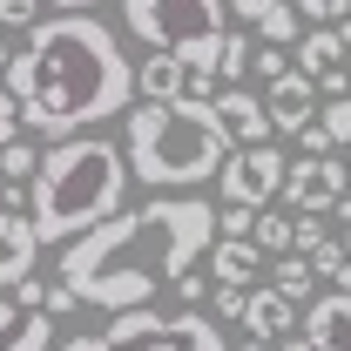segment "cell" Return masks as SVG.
Wrapping results in <instances>:
<instances>
[{"label": "cell", "mask_w": 351, "mask_h": 351, "mask_svg": "<svg viewBox=\"0 0 351 351\" xmlns=\"http://www.w3.org/2000/svg\"><path fill=\"white\" fill-rule=\"evenodd\" d=\"M217 243V210L203 196H182V189H156V203L142 210H115L108 223L82 230L54 277L101 311H135L156 298V284H169L182 304H196L210 291V277H196V257Z\"/></svg>", "instance_id": "1"}, {"label": "cell", "mask_w": 351, "mask_h": 351, "mask_svg": "<svg viewBox=\"0 0 351 351\" xmlns=\"http://www.w3.org/2000/svg\"><path fill=\"white\" fill-rule=\"evenodd\" d=\"M7 95L21 101V129L82 135L108 115H129L135 101V61L122 34L95 14H54L27 27V47L7 54Z\"/></svg>", "instance_id": "2"}, {"label": "cell", "mask_w": 351, "mask_h": 351, "mask_svg": "<svg viewBox=\"0 0 351 351\" xmlns=\"http://www.w3.org/2000/svg\"><path fill=\"white\" fill-rule=\"evenodd\" d=\"M129 196V156L108 135H61L27 176V223L41 243H75L82 230L108 223Z\"/></svg>", "instance_id": "3"}, {"label": "cell", "mask_w": 351, "mask_h": 351, "mask_svg": "<svg viewBox=\"0 0 351 351\" xmlns=\"http://www.w3.org/2000/svg\"><path fill=\"white\" fill-rule=\"evenodd\" d=\"M237 142L223 129L217 101L203 95H169V101H129V135H122V156L129 176H142L149 189H196L223 169Z\"/></svg>", "instance_id": "4"}, {"label": "cell", "mask_w": 351, "mask_h": 351, "mask_svg": "<svg viewBox=\"0 0 351 351\" xmlns=\"http://www.w3.org/2000/svg\"><path fill=\"white\" fill-rule=\"evenodd\" d=\"M61 351H230V345H223L217 317H203L196 304L169 311V317L135 304V311H108L101 331H75Z\"/></svg>", "instance_id": "5"}, {"label": "cell", "mask_w": 351, "mask_h": 351, "mask_svg": "<svg viewBox=\"0 0 351 351\" xmlns=\"http://www.w3.org/2000/svg\"><path fill=\"white\" fill-rule=\"evenodd\" d=\"M122 21H129L135 41L182 54V47L217 41L230 27V0H122Z\"/></svg>", "instance_id": "6"}, {"label": "cell", "mask_w": 351, "mask_h": 351, "mask_svg": "<svg viewBox=\"0 0 351 351\" xmlns=\"http://www.w3.org/2000/svg\"><path fill=\"white\" fill-rule=\"evenodd\" d=\"M284 176H291V156H284L277 142H237V149L223 156V169H217V189H223V203L263 210V203L284 196Z\"/></svg>", "instance_id": "7"}, {"label": "cell", "mask_w": 351, "mask_h": 351, "mask_svg": "<svg viewBox=\"0 0 351 351\" xmlns=\"http://www.w3.org/2000/svg\"><path fill=\"white\" fill-rule=\"evenodd\" d=\"M351 189V169L338 162V149L331 156H298L291 176H284V203L291 210H304V217H331V203Z\"/></svg>", "instance_id": "8"}, {"label": "cell", "mask_w": 351, "mask_h": 351, "mask_svg": "<svg viewBox=\"0 0 351 351\" xmlns=\"http://www.w3.org/2000/svg\"><path fill=\"white\" fill-rule=\"evenodd\" d=\"M263 108H270V129L277 135H298L317 115V82H311L304 68H284L277 82H270V95H263Z\"/></svg>", "instance_id": "9"}, {"label": "cell", "mask_w": 351, "mask_h": 351, "mask_svg": "<svg viewBox=\"0 0 351 351\" xmlns=\"http://www.w3.org/2000/svg\"><path fill=\"white\" fill-rule=\"evenodd\" d=\"M298 331L311 338V351H351V298L345 291L311 298V311L298 317Z\"/></svg>", "instance_id": "10"}, {"label": "cell", "mask_w": 351, "mask_h": 351, "mask_svg": "<svg viewBox=\"0 0 351 351\" xmlns=\"http://www.w3.org/2000/svg\"><path fill=\"white\" fill-rule=\"evenodd\" d=\"M41 257V237H34V223L21 217V210H0V291H14L27 270Z\"/></svg>", "instance_id": "11"}, {"label": "cell", "mask_w": 351, "mask_h": 351, "mask_svg": "<svg viewBox=\"0 0 351 351\" xmlns=\"http://www.w3.org/2000/svg\"><path fill=\"white\" fill-rule=\"evenodd\" d=\"M210 101H217V115H223V129H230V142H270V135H277V129H270V108H263L250 88H217Z\"/></svg>", "instance_id": "12"}, {"label": "cell", "mask_w": 351, "mask_h": 351, "mask_svg": "<svg viewBox=\"0 0 351 351\" xmlns=\"http://www.w3.org/2000/svg\"><path fill=\"white\" fill-rule=\"evenodd\" d=\"M237 324H243V331H250L257 345H270V338L298 331V304H291V298H284V291L270 284V291H250V298H243V317H237Z\"/></svg>", "instance_id": "13"}, {"label": "cell", "mask_w": 351, "mask_h": 351, "mask_svg": "<svg viewBox=\"0 0 351 351\" xmlns=\"http://www.w3.org/2000/svg\"><path fill=\"white\" fill-rule=\"evenodd\" d=\"M47 345H54V317L0 298V351H47Z\"/></svg>", "instance_id": "14"}, {"label": "cell", "mask_w": 351, "mask_h": 351, "mask_svg": "<svg viewBox=\"0 0 351 351\" xmlns=\"http://www.w3.org/2000/svg\"><path fill=\"white\" fill-rule=\"evenodd\" d=\"M338 61H351V54H345V41H338V27H331V21H324V27H311V34H298V41H291V68H304L311 82H317V75H331Z\"/></svg>", "instance_id": "15"}, {"label": "cell", "mask_w": 351, "mask_h": 351, "mask_svg": "<svg viewBox=\"0 0 351 351\" xmlns=\"http://www.w3.org/2000/svg\"><path fill=\"white\" fill-rule=\"evenodd\" d=\"M135 88H142L149 101H169V95H182V88H189L182 54H176V47H156L149 61H135Z\"/></svg>", "instance_id": "16"}, {"label": "cell", "mask_w": 351, "mask_h": 351, "mask_svg": "<svg viewBox=\"0 0 351 351\" xmlns=\"http://www.w3.org/2000/svg\"><path fill=\"white\" fill-rule=\"evenodd\" d=\"M210 250H217V284H250V277L263 270V250L250 243V237H217Z\"/></svg>", "instance_id": "17"}, {"label": "cell", "mask_w": 351, "mask_h": 351, "mask_svg": "<svg viewBox=\"0 0 351 351\" xmlns=\"http://www.w3.org/2000/svg\"><path fill=\"white\" fill-rule=\"evenodd\" d=\"M270 284H277L291 304H304V298H311V284H317V277H311V257H304V250H284V257L270 263Z\"/></svg>", "instance_id": "18"}, {"label": "cell", "mask_w": 351, "mask_h": 351, "mask_svg": "<svg viewBox=\"0 0 351 351\" xmlns=\"http://www.w3.org/2000/svg\"><path fill=\"white\" fill-rule=\"evenodd\" d=\"M250 54H257V47L243 41V34H230V27H223V41H217V82L237 88L243 75H250Z\"/></svg>", "instance_id": "19"}, {"label": "cell", "mask_w": 351, "mask_h": 351, "mask_svg": "<svg viewBox=\"0 0 351 351\" xmlns=\"http://www.w3.org/2000/svg\"><path fill=\"white\" fill-rule=\"evenodd\" d=\"M250 243H257V250H270V257H284V250H291V217H277V210L263 203L257 223H250Z\"/></svg>", "instance_id": "20"}, {"label": "cell", "mask_w": 351, "mask_h": 351, "mask_svg": "<svg viewBox=\"0 0 351 351\" xmlns=\"http://www.w3.org/2000/svg\"><path fill=\"white\" fill-rule=\"evenodd\" d=\"M298 34H304V21H298V7H291V0H284V7H270V14L257 21V41H277V47H291Z\"/></svg>", "instance_id": "21"}, {"label": "cell", "mask_w": 351, "mask_h": 351, "mask_svg": "<svg viewBox=\"0 0 351 351\" xmlns=\"http://www.w3.org/2000/svg\"><path fill=\"white\" fill-rule=\"evenodd\" d=\"M324 135H331V149H351V95H324Z\"/></svg>", "instance_id": "22"}, {"label": "cell", "mask_w": 351, "mask_h": 351, "mask_svg": "<svg viewBox=\"0 0 351 351\" xmlns=\"http://www.w3.org/2000/svg\"><path fill=\"white\" fill-rule=\"evenodd\" d=\"M34 169H41V156H34V149H27V142L14 135V142L0 149V176H7V182H27Z\"/></svg>", "instance_id": "23"}, {"label": "cell", "mask_w": 351, "mask_h": 351, "mask_svg": "<svg viewBox=\"0 0 351 351\" xmlns=\"http://www.w3.org/2000/svg\"><path fill=\"white\" fill-rule=\"evenodd\" d=\"M304 257H311V277H338V270H345V237H324Z\"/></svg>", "instance_id": "24"}, {"label": "cell", "mask_w": 351, "mask_h": 351, "mask_svg": "<svg viewBox=\"0 0 351 351\" xmlns=\"http://www.w3.org/2000/svg\"><path fill=\"white\" fill-rule=\"evenodd\" d=\"M250 223H257L250 203H223L217 210V237H250Z\"/></svg>", "instance_id": "25"}, {"label": "cell", "mask_w": 351, "mask_h": 351, "mask_svg": "<svg viewBox=\"0 0 351 351\" xmlns=\"http://www.w3.org/2000/svg\"><path fill=\"white\" fill-rule=\"evenodd\" d=\"M291 7H298V21H317V27H324V21H345V14H351V0H291Z\"/></svg>", "instance_id": "26"}, {"label": "cell", "mask_w": 351, "mask_h": 351, "mask_svg": "<svg viewBox=\"0 0 351 351\" xmlns=\"http://www.w3.org/2000/svg\"><path fill=\"white\" fill-rule=\"evenodd\" d=\"M250 68H257L263 82H277V75H284V68H291V47H277V41H263L257 54H250Z\"/></svg>", "instance_id": "27"}, {"label": "cell", "mask_w": 351, "mask_h": 351, "mask_svg": "<svg viewBox=\"0 0 351 351\" xmlns=\"http://www.w3.org/2000/svg\"><path fill=\"white\" fill-rule=\"evenodd\" d=\"M41 21V0H0V27H34Z\"/></svg>", "instance_id": "28"}, {"label": "cell", "mask_w": 351, "mask_h": 351, "mask_svg": "<svg viewBox=\"0 0 351 351\" xmlns=\"http://www.w3.org/2000/svg\"><path fill=\"white\" fill-rule=\"evenodd\" d=\"M7 298H14V304H21V311H41V304H47V284H41V277H34V270H27V277H21V284L7 291Z\"/></svg>", "instance_id": "29"}, {"label": "cell", "mask_w": 351, "mask_h": 351, "mask_svg": "<svg viewBox=\"0 0 351 351\" xmlns=\"http://www.w3.org/2000/svg\"><path fill=\"white\" fill-rule=\"evenodd\" d=\"M14 135H21V101L7 95V82H0V149H7Z\"/></svg>", "instance_id": "30"}, {"label": "cell", "mask_w": 351, "mask_h": 351, "mask_svg": "<svg viewBox=\"0 0 351 351\" xmlns=\"http://www.w3.org/2000/svg\"><path fill=\"white\" fill-rule=\"evenodd\" d=\"M243 298L250 284H217V317H243Z\"/></svg>", "instance_id": "31"}, {"label": "cell", "mask_w": 351, "mask_h": 351, "mask_svg": "<svg viewBox=\"0 0 351 351\" xmlns=\"http://www.w3.org/2000/svg\"><path fill=\"white\" fill-rule=\"evenodd\" d=\"M298 142H304V156H331V135H324V122H317V115L298 129Z\"/></svg>", "instance_id": "32"}, {"label": "cell", "mask_w": 351, "mask_h": 351, "mask_svg": "<svg viewBox=\"0 0 351 351\" xmlns=\"http://www.w3.org/2000/svg\"><path fill=\"white\" fill-rule=\"evenodd\" d=\"M270 7H284V0H230V14H237V21H250V27H257Z\"/></svg>", "instance_id": "33"}, {"label": "cell", "mask_w": 351, "mask_h": 351, "mask_svg": "<svg viewBox=\"0 0 351 351\" xmlns=\"http://www.w3.org/2000/svg\"><path fill=\"white\" fill-rule=\"evenodd\" d=\"M75 304H82V298H75V291H68V284H47V317H61V311H75Z\"/></svg>", "instance_id": "34"}, {"label": "cell", "mask_w": 351, "mask_h": 351, "mask_svg": "<svg viewBox=\"0 0 351 351\" xmlns=\"http://www.w3.org/2000/svg\"><path fill=\"white\" fill-rule=\"evenodd\" d=\"M0 210H27V182H7L0 176Z\"/></svg>", "instance_id": "35"}, {"label": "cell", "mask_w": 351, "mask_h": 351, "mask_svg": "<svg viewBox=\"0 0 351 351\" xmlns=\"http://www.w3.org/2000/svg\"><path fill=\"white\" fill-rule=\"evenodd\" d=\"M270 351H311L304 331H284V338H270Z\"/></svg>", "instance_id": "36"}, {"label": "cell", "mask_w": 351, "mask_h": 351, "mask_svg": "<svg viewBox=\"0 0 351 351\" xmlns=\"http://www.w3.org/2000/svg\"><path fill=\"white\" fill-rule=\"evenodd\" d=\"M61 14H88V7H101V0H54Z\"/></svg>", "instance_id": "37"}, {"label": "cell", "mask_w": 351, "mask_h": 351, "mask_svg": "<svg viewBox=\"0 0 351 351\" xmlns=\"http://www.w3.org/2000/svg\"><path fill=\"white\" fill-rule=\"evenodd\" d=\"M331 284H338V291H345V298H351V257H345V270H338V277H331Z\"/></svg>", "instance_id": "38"}, {"label": "cell", "mask_w": 351, "mask_h": 351, "mask_svg": "<svg viewBox=\"0 0 351 351\" xmlns=\"http://www.w3.org/2000/svg\"><path fill=\"white\" fill-rule=\"evenodd\" d=\"M338 41H345V54H351V14H345V21H338Z\"/></svg>", "instance_id": "39"}, {"label": "cell", "mask_w": 351, "mask_h": 351, "mask_svg": "<svg viewBox=\"0 0 351 351\" xmlns=\"http://www.w3.org/2000/svg\"><path fill=\"white\" fill-rule=\"evenodd\" d=\"M237 351H270V345H257V338H250V345H237Z\"/></svg>", "instance_id": "40"}, {"label": "cell", "mask_w": 351, "mask_h": 351, "mask_svg": "<svg viewBox=\"0 0 351 351\" xmlns=\"http://www.w3.org/2000/svg\"><path fill=\"white\" fill-rule=\"evenodd\" d=\"M0 75H7V41H0Z\"/></svg>", "instance_id": "41"}, {"label": "cell", "mask_w": 351, "mask_h": 351, "mask_svg": "<svg viewBox=\"0 0 351 351\" xmlns=\"http://www.w3.org/2000/svg\"><path fill=\"white\" fill-rule=\"evenodd\" d=\"M345 95H351V68H345Z\"/></svg>", "instance_id": "42"}, {"label": "cell", "mask_w": 351, "mask_h": 351, "mask_svg": "<svg viewBox=\"0 0 351 351\" xmlns=\"http://www.w3.org/2000/svg\"><path fill=\"white\" fill-rule=\"evenodd\" d=\"M345 169H351V162H345Z\"/></svg>", "instance_id": "43"}]
</instances>
